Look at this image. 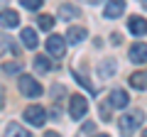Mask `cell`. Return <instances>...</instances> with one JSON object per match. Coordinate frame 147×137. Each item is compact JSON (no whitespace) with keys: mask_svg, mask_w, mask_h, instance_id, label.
Listing matches in <instances>:
<instances>
[{"mask_svg":"<svg viewBox=\"0 0 147 137\" xmlns=\"http://www.w3.org/2000/svg\"><path fill=\"white\" fill-rule=\"evenodd\" d=\"M127 100H130V95H127L125 91H120V88H115L113 93L108 95V103H110L113 108H125V105H127Z\"/></svg>","mask_w":147,"mask_h":137,"instance_id":"cell-9","label":"cell"},{"mask_svg":"<svg viewBox=\"0 0 147 137\" xmlns=\"http://www.w3.org/2000/svg\"><path fill=\"white\" fill-rule=\"evenodd\" d=\"M130 59L135 64H145L147 61V44H142V42L132 44V47H130Z\"/></svg>","mask_w":147,"mask_h":137,"instance_id":"cell-10","label":"cell"},{"mask_svg":"<svg viewBox=\"0 0 147 137\" xmlns=\"http://www.w3.org/2000/svg\"><path fill=\"white\" fill-rule=\"evenodd\" d=\"M42 3H44V0H20V5L27 7V10H39Z\"/></svg>","mask_w":147,"mask_h":137,"instance_id":"cell-21","label":"cell"},{"mask_svg":"<svg viewBox=\"0 0 147 137\" xmlns=\"http://www.w3.org/2000/svg\"><path fill=\"white\" fill-rule=\"evenodd\" d=\"M86 113H88V100H86L84 95H71V98H69V115H71L74 120H81Z\"/></svg>","mask_w":147,"mask_h":137,"instance_id":"cell-2","label":"cell"},{"mask_svg":"<svg viewBox=\"0 0 147 137\" xmlns=\"http://www.w3.org/2000/svg\"><path fill=\"white\" fill-rule=\"evenodd\" d=\"M130 86L132 88H147V71H135V74H130Z\"/></svg>","mask_w":147,"mask_h":137,"instance_id":"cell-14","label":"cell"},{"mask_svg":"<svg viewBox=\"0 0 147 137\" xmlns=\"http://www.w3.org/2000/svg\"><path fill=\"white\" fill-rule=\"evenodd\" d=\"M142 122H145V113L142 110H132V113H127V115L120 118V130L123 132H135Z\"/></svg>","mask_w":147,"mask_h":137,"instance_id":"cell-1","label":"cell"},{"mask_svg":"<svg viewBox=\"0 0 147 137\" xmlns=\"http://www.w3.org/2000/svg\"><path fill=\"white\" fill-rule=\"evenodd\" d=\"M22 44H25L27 49H37V44H39V39H37V32L34 30H30V27H25L22 30Z\"/></svg>","mask_w":147,"mask_h":137,"instance_id":"cell-12","label":"cell"},{"mask_svg":"<svg viewBox=\"0 0 147 137\" xmlns=\"http://www.w3.org/2000/svg\"><path fill=\"white\" fill-rule=\"evenodd\" d=\"M34 68L39 71V74H49V71H52V61H49V56H34Z\"/></svg>","mask_w":147,"mask_h":137,"instance_id":"cell-16","label":"cell"},{"mask_svg":"<svg viewBox=\"0 0 147 137\" xmlns=\"http://www.w3.org/2000/svg\"><path fill=\"white\" fill-rule=\"evenodd\" d=\"M127 27H130V32L135 34V37H142V34H147V20H142V17H130Z\"/></svg>","mask_w":147,"mask_h":137,"instance_id":"cell-11","label":"cell"},{"mask_svg":"<svg viewBox=\"0 0 147 137\" xmlns=\"http://www.w3.org/2000/svg\"><path fill=\"white\" fill-rule=\"evenodd\" d=\"M0 3H5V0H0Z\"/></svg>","mask_w":147,"mask_h":137,"instance_id":"cell-27","label":"cell"},{"mask_svg":"<svg viewBox=\"0 0 147 137\" xmlns=\"http://www.w3.org/2000/svg\"><path fill=\"white\" fill-rule=\"evenodd\" d=\"M123 10H125V0H108L103 15L108 17V20H118V17L123 15Z\"/></svg>","mask_w":147,"mask_h":137,"instance_id":"cell-6","label":"cell"},{"mask_svg":"<svg viewBox=\"0 0 147 137\" xmlns=\"http://www.w3.org/2000/svg\"><path fill=\"white\" fill-rule=\"evenodd\" d=\"M20 25V15L15 10H0V27L5 30H12V27Z\"/></svg>","mask_w":147,"mask_h":137,"instance_id":"cell-7","label":"cell"},{"mask_svg":"<svg viewBox=\"0 0 147 137\" xmlns=\"http://www.w3.org/2000/svg\"><path fill=\"white\" fill-rule=\"evenodd\" d=\"M98 74L103 76V79H110V76L115 74V61H113V59H103V61L98 64Z\"/></svg>","mask_w":147,"mask_h":137,"instance_id":"cell-13","label":"cell"},{"mask_svg":"<svg viewBox=\"0 0 147 137\" xmlns=\"http://www.w3.org/2000/svg\"><path fill=\"white\" fill-rule=\"evenodd\" d=\"M86 37H88V32H86L84 27H69V32L64 34V39H66L69 44H79V42H84Z\"/></svg>","mask_w":147,"mask_h":137,"instance_id":"cell-8","label":"cell"},{"mask_svg":"<svg viewBox=\"0 0 147 137\" xmlns=\"http://www.w3.org/2000/svg\"><path fill=\"white\" fill-rule=\"evenodd\" d=\"M86 3H98V0H86Z\"/></svg>","mask_w":147,"mask_h":137,"instance_id":"cell-26","label":"cell"},{"mask_svg":"<svg viewBox=\"0 0 147 137\" xmlns=\"http://www.w3.org/2000/svg\"><path fill=\"white\" fill-rule=\"evenodd\" d=\"M59 17H61V20H74V17H79V7L76 5H69V3H64L61 7H59Z\"/></svg>","mask_w":147,"mask_h":137,"instance_id":"cell-15","label":"cell"},{"mask_svg":"<svg viewBox=\"0 0 147 137\" xmlns=\"http://www.w3.org/2000/svg\"><path fill=\"white\" fill-rule=\"evenodd\" d=\"M39 30L52 32V30H54V17H52V15H39Z\"/></svg>","mask_w":147,"mask_h":137,"instance_id":"cell-19","label":"cell"},{"mask_svg":"<svg viewBox=\"0 0 147 137\" xmlns=\"http://www.w3.org/2000/svg\"><path fill=\"white\" fill-rule=\"evenodd\" d=\"M64 52H66V39H64V34H49L47 39V54L54 59H61Z\"/></svg>","mask_w":147,"mask_h":137,"instance_id":"cell-3","label":"cell"},{"mask_svg":"<svg viewBox=\"0 0 147 137\" xmlns=\"http://www.w3.org/2000/svg\"><path fill=\"white\" fill-rule=\"evenodd\" d=\"M74 76H76V81H79V83L84 86V88H88L91 93H96V88H93V86H91V81H88V79H84V76H81V74H74Z\"/></svg>","mask_w":147,"mask_h":137,"instance_id":"cell-22","label":"cell"},{"mask_svg":"<svg viewBox=\"0 0 147 137\" xmlns=\"http://www.w3.org/2000/svg\"><path fill=\"white\" fill-rule=\"evenodd\" d=\"M88 132H96V125H93V122H86V125H81V135H88Z\"/></svg>","mask_w":147,"mask_h":137,"instance_id":"cell-23","label":"cell"},{"mask_svg":"<svg viewBox=\"0 0 147 137\" xmlns=\"http://www.w3.org/2000/svg\"><path fill=\"white\" fill-rule=\"evenodd\" d=\"M142 7H145V10H147V0H142Z\"/></svg>","mask_w":147,"mask_h":137,"instance_id":"cell-25","label":"cell"},{"mask_svg":"<svg viewBox=\"0 0 147 137\" xmlns=\"http://www.w3.org/2000/svg\"><path fill=\"white\" fill-rule=\"evenodd\" d=\"M17 86H20L22 95H27V98H39V95H42V86L37 83L32 76H20Z\"/></svg>","mask_w":147,"mask_h":137,"instance_id":"cell-4","label":"cell"},{"mask_svg":"<svg viewBox=\"0 0 147 137\" xmlns=\"http://www.w3.org/2000/svg\"><path fill=\"white\" fill-rule=\"evenodd\" d=\"M145 135H147V130H145Z\"/></svg>","mask_w":147,"mask_h":137,"instance_id":"cell-28","label":"cell"},{"mask_svg":"<svg viewBox=\"0 0 147 137\" xmlns=\"http://www.w3.org/2000/svg\"><path fill=\"white\" fill-rule=\"evenodd\" d=\"M7 52H15V44H12V39H10V37L0 34V56H5Z\"/></svg>","mask_w":147,"mask_h":137,"instance_id":"cell-17","label":"cell"},{"mask_svg":"<svg viewBox=\"0 0 147 137\" xmlns=\"http://www.w3.org/2000/svg\"><path fill=\"white\" fill-rule=\"evenodd\" d=\"M3 105H5V88L0 86V110H3Z\"/></svg>","mask_w":147,"mask_h":137,"instance_id":"cell-24","label":"cell"},{"mask_svg":"<svg viewBox=\"0 0 147 137\" xmlns=\"http://www.w3.org/2000/svg\"><path fill=\"white\" fill-rule=\"evenodd\" d=\"M3 71H5V74H20L22 64L20 61H5V64H3Z\"/></svg>","mask_w":147,"mask_h":137,"instance_id":"cell-20","label":"cell"},{"mask_svg":"<svg viewBox=\"0 0 147 137\" xmlns=\"http://www.w3.org/2000/svg\"><path fill=\"white\" fill-rule=\"evenodd\" d=\"M25 120L30 122V125H34V127H42L44 122H47V110H44L42 105H30L25 110Z\"/></svg>","mask_w":147,"mask_h":137,"instance_id":"cell-5","label":"cell"},{"mask_svg":"<svg viewBox=\"0 0 147 137\" xmlns=\"http://www.w3.org/2000/svg\"><path fill=\"white\" fill-rule=\"evenodd\" d=\"M5 132H7V135H15V137H27V135H30V132H27L25 127H20L17 122H10V125L5 127Z\"/></svg>","mask_w":147,"mask_h":137,"instance_id":"cell-18","label":"cell"}]
</instances>
